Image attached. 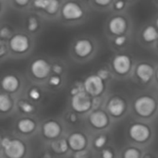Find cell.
I'll return each instance as SVG.
<instances>
[{
  "label": "cell",
  "mask_w": 158,
  "mask_h": 158,
  "mask_svg": "<svg viewBox=\"0 0 158 158\" xmlns=\"http://www.w3.org/2000/svg\"><path fill=\"white\" fill-rule=\"evenodd\" d=\"M59 7H60V3L58 1H56V0H50L49 2V5L47 6L46 9L44 10L47 14L49 15H55L57 13V11L59 10Z\"/></svg>",
  "instance_id": "24"
},
{
  "label": "cell",
  "mask_w": 158,
  "mask_h": 158,
  "mask_svg": "<svg viewBox=\"0 0 158 158\" xmlns=\"http://www.w3.org/2000/svg\"><path fill=\"white\" fill-rule=\"evenodd\" d=\"M94 50L93 42L88 38H80L78 39L73 45V52L79 58H87L89 57Z\"/></svg>",
  "instance_id": "11"
},
{
  "label": "cell",
  "mask_w": 158,
  "mask_h": 158,
  "mask_svg": "<svg viewBox=\"0 0 158 158\" xmlns=\"http://www.w3.org/2000/svg\"><path fill=\"white\" fill-rule=\"evenodd\" d=\"M144 158H155V157H154V156H150V155H147V156H146Z\"/></svg>",
  "instance_id": "43"
},
{
  "label": "cell",
  "mask_w": 158,
  "mask_h": 158,
  "mask_svg": "<svg viewBox=\"0 0 158 158\" xmlns=\"http://www.w3.org/2000/svg\"><path fill=\"white\" fill-rule=\"evenodd\" d=\"M13 106V100L7 94H1L0 95V110L2 113L8 112Z\"/></svg>",
  "instance_id": "21"
},
{
  "label": "cell",
  "mask_w": 158,
  "mask_h": 158,
  "mask_svg": "<svg viewBox=\"0 0 158 158\" xmlns=\"http://www.w3.org/2000/svg\"><path fill=\"white\" fill-rule=\"evenodd\" d=\"M84 91L92 97H99L105 92V81H103L97 74L88 76L83 81Z\"/></svg>",
  "instance_id": "2"
},
{
  "label": "cell",
  "mask_w": 158,
  "mask_h": 158,
  "mask_svg": "<svg viewBox=\"0 0 158 158\" xmlns=\"http://www.w3.org/2000/svg\"><path fill=\"white\" fill-rule=\"evenodd\" d=\"M142 153L136 147H130L123 153V158H141Z\"/></svg>",
  "instance_id": "23"
},
{
  "label": "cell",
  "mask_w": 158,
  "mask_h": 158,
  "mask_svg": "<svg viewBox=\"0 0 158 158\" xmlns=\"http://www.w3.org/2000/svg\"><path fill=\"white\" fill-rule=\"evenodd\" d=\"M31 75L37 79V80H44L47 77H49L52 66L49 64V62L44 58H37L33 60L30 67Z\"/></svg>",
  "instance_id": "6"
},
{
  "label": "cell",
  "mask_w": 158,
  "mask_h": 158,
  "mask_svg": "<svg viewBox=\"0 0 158 158\" xmlns=\"http://www.w3.org/2000/svg\"><path fill=\"white\" fill-rule=\"evenodd\" d=\"M156 81H158V69L156 70Z\"/></svg>",
  "instance_id": "44"
},
{
  "label": "cell",
  "mask_w": 158,
  "mask_h": 158,
  "mask_svg": "<svg viewBox=\"0 0 158 158\" xmlns=\"http://www.w3.org/2000/svg\"><path fill=\"white\" fill-rule=\"evenodd\" d=\"M127 43V36L125 35H119V36H116L114 39V44L117 46H122Z\"/></svg>",
  "instance_id": "31"
},
{
  "label": "cell",
  "mask_w": 158,
  "mask_h": 158,
  "mask_svg": "<svg viewBox=\"0 0 158 158\" xmlns=\"http://www.w3.org/2000/svg\"><path fill=\"white\" fill-rule=\"evenodd\" d=\"M106 141H107L106 136H105V135H100V136H98L97 138H95L94 143V146H95L97 149H102V148L106 145Z\"/></svg>",
  "instance_id": "28"
},
{
  "label": "cell",
  "mask_w": 158,
  "mask_h": 158,
  "mask_svg": "<svg viewBox=\"0 0 158 158\" xmlns=\"http://www.w3.org/2000/svg\"><path fill=\"white\" fill-rule=\"evenodd\" d=\"M17 129L22 134H31L36 129V122L31 118H22L17 122Z\"/></svg>",
  "instance_id": "18"
},
{
  "label": "cell",
  "mask_w": 158,
  "mask_h": 158,
  "mask_svg": "<svg viewBox=\"0 0 158 158\" xmlns=\"http://www.w3.org/2000/svg\"><path fill=\"white\" fill-rule=\"evenodd\" d=\"M1 37L2 39H5V38H7V39H10L13 35H12V31L7 27V26H3L2 29H1Z\"/></svg>",
  "instance_id": "30"
},
{
  "label": "cell",
  "mask_w": 158,
  "mask_h": 158,
  "mask_svg": "<svg viewBox=\"0 0 158 158\" xmlns=\"http://www.w3.org/2000/svg\"><path fill=\"white\" fill-rule=\"evenodd\" d=\"M101 156H102V158H114V153L111 149L106 148V149L102 150Z\"/></svg>",
  "instance_id": "35"
},
{
  "label": "cell",
  "mask_w": 158,
  "mask_h": 158,
  "mask_svg": "<svg viewBox=\"0 0 158 158\" xmlns=\"http://www.w3.org/2000/svg\"><path fill=\"white\" fill-rule=\"evenodd\" d=\"M135 113L141 118H150L157 109L156 99L150 95H141L137 97L133 103Z\"/></svg>",
  "instance_id": "1"
},
{
  "label": "cell",
  "mask_w": 158,
  "mask_h": 158,
  "mask_svg": "<svg viewBox=\"0 0 158 158\" xmlns=\"http://www.w3.org/2000/svg\"><path fill=\"white\" fill-rule=\"evenodd\" d=\"M135 73L143 82H149L155 75V69L151 64L142 62L136 67Z\"/></svg>",
  "instance_id": "16"
},
{
  "label": "cell",
  "mask_w": 158,
  "mask_h": 158,
  "mask_svg": "<svg viewBox=\"0 0 158 158\" xmlns=\"http://www.w3.org/2000/svg\"><path fill=\"white\" fill-rule=\"evenodd\" d=\"M3 150L7 158H23L26 154V145L19 139H11Z\"/></svg>",
  "instance_id": "10"
},
{
  "label": "cell",
  "mask_w": 158,
  "mask_h": 158,
  "mask_svg": "<svg viewBox=\"0 0 158 158\" xmlns=\"http://www.w3.org/2000/svg\"><path fill=\"white\" fill-rule=\"evenodd\" d=\"M68 119H69L71 123H74V122L77 121L78 117H77L76 113H70V114L69 115V118H68Z\"/></svg>",
  "instance_id": "40"
},
{
  "label": "cell",
  "mask_w": 158,
  "mask_h": 158,
  "mask_svg": "<svg viewBox=\"0 0 158 158\" xmlns=\"http://www.w3.org/2000/svg\"><path fill=\"white\" fill-rule=\"evenodd\" d=\"M8 46L13 52L23 54L30 49L31 41L27 35L23 33H16L9 39Z\"/></svg>",
  "instance_id": "7"
},
{
  "label": "cell",
  "mask_w": 158,
  "mask_h": 158,
  "mask_svg": "<svg viewBox=\"0 0 158 158\" xmlns=\"http://www.w3.org/2000/svg\"><path fill=\"white\" fill-rule=\"evenodd\" d=\"M14 4L17 5V6H19L24 7L25 6L29 5L30 2H29L28 0H16V1H14Z\"/></svg>",
  "instance_id": "38"
},
{
  "label": "cell",
  "mask_w": 158,
  "mask_h": 158,
  "mask_svg": "<svg viewBox=\"0 0 158 158\" xmlns=\"http://www.w3.org/2000/svg\"><path fill=\"white\" fill-rule=\"evenodd\" d=\"M89 122L93 128L97 130H103L109 125L110 119L106 112H105L104 110L96 109L90 114Z\"/></svg>",
  "instance_id": "12"
},
{
  "label": "cell",
  "mask_w": 158,
  "mask_h": 158,
  "mask_svg": "<svg viewBox=\"0 0 158 158\" xmlns=\"http://www.w3.org/2000/svg\"><path fill=\"white\" fill-rule=\"evenodd\" d=\"M93 100L94 99L91 95H89L85 91H82L78 94L71 96L70 105L76 113H86L93 107Z\"/></svg>",
  "instance_id": "3"
},
{
  "label": "cell",
  "mask_w": 158,
  "mask_h": 158,
  "mask_svg": "<svg viewBox=\"0 0 158 158\" xmlns=\"http://www.w3.org/2000/svg\"><path fill=\"white\" fill-rule=\"evenodd\" d=\"M42 131H43V135L46 139L55 140L60 136L62 129H61V125L56 120L50 119L44 123Z\"/></svg>",
  "instance_id": "14"
},
{
  "label": "cell",
  "mask_w": 158,
  "mask_h": 158,
  "mask_svg": "<svg viewBox=\"0 0 158 158\" xmlns=\"http://www.w3.org/2000/svg\"><path fill=\"white\" fill-rule=\"evenodd\" d=\"M157 47H158V40H157Z\"/></svg>",
  "instance_id": "45"
},
{
  "label": "cell",
  "mask_w": 158,
  "mask_h": 158,
  "mask_svg": "<svg viewBox=\"0 0 158 158\" xmlns=\"http://www.w3.org/2000/svg\"><path fill=\"white\" fill-rule=\"evenodd\" d=\"M106 109L111 117L120 118L125 114L127 110V102L121 96H113L107 102Z\"/></svg>",
  "instance_id": "9"
},
{
  "label": "cell",
  "mask_w": 158,
  "mask_h": 158,
  "mask_svg": "<svg viewBox=\"0 0 158 158\" xmlns=\"http://www.w3.org/2000/svg\"><path fill=\"white\" fill-rule=\"evenodd\" d=\"M52 71H53V73L55 75H59L60 76V74H62V72H63V67L61 65L56 63V64H54L52 66Z\"/></svg>",
  "instance_id": "34"
},
{
  "label": "cell",
  "mask_w": 158,
  "mask_h": 158,
  "mask_svg": "<svg viewBox=\"0 0 158 158\" xmlns=\"http://www.w3.org/2000/svg\"><path fill=\"white\" fill-rule=\"evenodd\" d=\"M127 5V3L125 2V1H116V2H114L113 3V6H114V8L116 9V10H122L124 7H125V6Z\"/></svg>",
  "instance_id": "36"
},
{
  "label": "cell",
  "mask_w": 158,
  "mask_h": 158,
  "mask_svg": "<svg viewBox=\"0 0 158 158\" xmlns=\"http://www.w3.org/2000/svg\"><path fill=\"white\" fill-rule=\"evenodd\" d=\"M48 83L50 86L52 87H58L61 85L62 83V79L59 75H52L49 77V81H48Z\"/></svg>",
  "instance_id": "27"
},
{
  "label": "cell",
  "mask_w": 158,
  "mask_h": 158,
  "mask_svg": "<svg viewBox=\"0 0 158 158\" xmlns=\"http://www.w3.org/2000/svg\"><path fill=\"white\" fill-rule=\"evenodd\" d=\"M18 107L24 114H33L36 109L35 106L28 100H19L18 102Z\"/></svg>",
  "instance_id": "22"
},
{
  "label": "cell",
  "mask_w": 158,
  "mask_h": 158,
  "mask_svg": "<svg viewBox=\"0 0 158 158\" xmlns=\"http://www.w3.org/2000/svg\"><path fill=\"white\" fill-rule=\"evenodd\" d=\"M20 85L19 80L17 76L12 74H7L3 77L1 81V86L2 89L7 94V93H15L19 90Z\"/></svg>",
  "instance_id": "17"
},
{
  "label": "cell",
  "mask_w": 158,
  "mask_h": 158,
  "mask_svg": "<svg viewBox=\"0 0 158 158\" xmlns=\"http://www.w3.org/2000/svg\"><path fill=\"white\" fill-rule=\"evenodd\" d=\"M129 135L132 141L139 143H143L149 140L151 136V130L147 125L137 122L130 126Z\"/></svg>",
  "instance_id": "5"
},
{
  "label": "cell",
  "mask_w": 158,
  "mask_h": 158,
  "mask_svg": "<svg viewBox=\"0 0 158 158\" xmlns=\"http://www.w3.org/2000/svg\"><path fill=\"white\" fill-rule=\"evenodd\" d=\"M6 52H7V50H6V47H5V44L2 43L1 44V46H0V56L3 57L4 55L6 54Z\"/></svg>",
  "instance_id": "41"
},
{
  "label": "cell",
  "mask_w": 158,
  "mask_h": 158,
  "mask_svg": "<svg viewBox=\"0 0 158 158\" xmlns=\"http://www.w3.org/2000/svg\"><path fill=\"white\" fill-rule=\"evenodd\" d=\"M67 140L69 149L75 153L85 150L87 146V138L81 132H73L69 136Z\"/></svg>",
  "instance_id": "15"
},
{
  "label": "cell",
  "mask_w": 158,
  "mask_h": 158,
  "mask_svg": "<svg viewBox=\"0 0 158 158\" xmlns=\"http://www.w3.org/2000/svg\"><path fill=\"white\" fill-rule=\"evenodd\" d=\"M51 147H52V150L57 155H64L65 153L68 152L69 148L68 140L66 139H58V140L54 141L51 144Z\"/></svg>",
  "instance_id": "20"
},
{
  "label": "cell",
  "mask_w": 158,
  "mask_h": 158,
  "mask_svg": "<svg viewBox=\"0 0 158 158\" xmlns=\"http://www.w3.org/2000/svg\"><path fill=\"white\" fill-rule=\"evenodd\" d=\"M49 2H50V0H36L32 4H33L34 7L44 11L46 9L47 6L49 5Z\"/></svg>",
  "instance_id": "29"
},
{
  "label": "cell",
  "mask_w": 158,
  "mask_h": 158,
  "mask_svg": "<svg viewBox=\"0 0 158 158\" xmlns=\"http://www.w3.org/2000/svg\"><path fill=\"white\" fill-rule=\"evenodd\" d=\"M142 37L144 42L146 43H154L158 40V30L154 25H148L146 26L143 32Z\"/></svg>",
  "instance_id": "19"
},
{
  "label": "cell",
  "mask_w": 158,
  "mask_h": 158,
  "mask_svg": "<svg viewBox=\"0 0 158 158\" xmlns=\"http://www.w3.org/2000/svg\"><path fill=\"white\" fill-rule=\"evenodd\" d=\"M61 15L68 21H76L84 16V10L79 3L69 1L61 6Z\"/></svg>",
  "instance_id": "4"
},
{
  "label": "cell",
  "mask_w": 158,
  "mask_h": 158,
  "mask_svg": "<svg viewBox=\"0 0 158 158\" xmlns=\"http://www.w3.org/2000/svg\"><path fill=\"white\" fill-rule=\"evenodd\" d=\"M156 28H157L158 30V17L156 18Z\"/></svg>",
  "instance_id": "42"
},
{
  "label": "cell",
  "mask_w": 158,
  "mask_h": 158,
  "mask_svg": "<svg viewBox=\"0 0 158 158\" xmlns=\"http://www.w3.org/2000/svg\"><path fill=\"white\" fill-rule=\"evenodd\" d=\"M28 96L32 101H39L42 98V92L37 87H32L28 92Z\"/></svg>",
  "instance_id": "26"
},
{
  "label": "cell",
  "mask_w": 158,
  "mask_h": 158,
  "mask_svg": "<svg viewBox=\"0 0 158 158\" xmlns=\"http://www.w3.org/2000/svg\"><path fill=\"white\" fill-rule=\"evenodd\" d=\"M127 28L128 22L123 16H115L108 21V30L113 35H123V33L127 31Z\"/></svg>",
  "instance_id": "13"
},
{
  "label": "cell",
  "mask_w": 158,
  "mask_h": 158,
  "mask_svg": "<svg viewBox=\"0 0 158 158\" xmlns=\"http://www.w3.org/2000/svg\"><path fill=\"white\" fill-rule=\"evenodd\" d=\"M10 140H11V139H9L8 137H3V138H2V140H1V145H2V148H3V149L8 144V143L10 142Z\"/></svg>",
  "instance_id": "39"
},
{
  "label": "cell",
  "mask_w": 158,
  "mask_h": 158,
  "mask_svg": "<svg viewBox=\"0 0 158 158\" xmlns=\"http://www.w3.org/2000/svg\"><path fill=\"white\" fill-rule=\"evenodd\" d=\"M91 156V153L88 150H82L80 152H76L74 154V158H90Z\"/></svg>",
  "instance_id": "33"
},
{
  "label": "cell",
  "mask_w": 158,
  "mask_h": 158,
  "mask_svg": "<svg viewBox=\"0 0 158 158\" xmlns=\"http://www.w3.org/2000/svg\"><path fill=\"white\" fill-rule=\"evenodd\" d=\"M96 74H97L103 81L107 80V79L109 78V76H110V72H109L106 69H99V70L97 71Z\"/></svg>",
  "instance_id": "32"
},
{
  "label": "cell",
  "mask_w": 158,
  "mask_h": 158,
  "mask_svg": "<svg viewBox=\"0 0 158 158\" xmlns=\"http://www.w3.org/2000/svg\"><path fill=\"white\" fill-rule=\"evenodd\" d=\"M38 27H39V21H38V19L34 16L29 17L28 19H27V28H28L29 31L34 32L35 31H37Z\"/></svg>",
  "instance_id": "25"
},
{
  "label": "cell",
  "mask_w": 158,
  "mask_h": 158,
  "mask_svg": "<svg viewBox=\"0 0 158 158\" xmlns=\"http://www.w3.org/2000/svg\"><path fill=\"white\" fill-rule=\"evenodd\" d=\"M132 67V60L131 56L125 54H118L112 59V68L118 75L128 74Z\"/></svg>",
  "instance_id": "8"
},
{
  "label": "cell",
  "mask_w": 158,
  "mask_h": 158,
  "mask_svg": "<svg viewBox=\"0 0 158 158\" xmlns=\"http://www.w3.org/2000/svg\"><path fill=\"white\" fill-rule=\"evenodd\" d=\"M94 4L97 5V6H107L109 5L112 4V2L110 0H96L94 1Z\"/></svg>",
  "instance_id": "37"
}]
</instances>
